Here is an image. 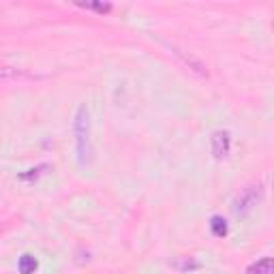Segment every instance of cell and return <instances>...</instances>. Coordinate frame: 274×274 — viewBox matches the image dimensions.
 Masks as SVG:
<instances>
[{"mask_svg":"<svg viewBox=\"0 0 274 274\" xmlns=\"http://www.w3.org/2000/svg\"><path fill=\"white\" fill-rule=\"evenodd\" d=\"M73 135H75V154L79 167L90 165L93 161V140H90V114L88 107L81 103L73 118Z\"/></svg>","mask_w":274,"mask_h":274,"instance_id":"1","label":"cell"},{"mask_svg":"<svg viewBox=\"0 0 274 274\" xmlns=\"http://www.w3.org/2000/svg\"><path fill=\"white\" fill-rule=\"evenodd\" d=\"M261 197H263L261 185H249V187H244V189L240 191V195L236 197V202H234V214H236V216L249 214L251 210L261 202Z\"/></svg>","mask_w":274,"mask_h":274,"instance_id":"2","label":"cell"},{"mask_svg":"<svg viewBox=\"0 0 274 274\" xmlns=\"http://www.w3.org/2000/svg\"><path fill=\"white\" fill-rule=\"evenodd\" d=\"M169 50L176 54V56L185 62V65L191 69V71H195L197 75H202V77H208V65L206 62L199 58V56H195L193 52H185V50H180V48H176V45H169Z\"/></svg>","mask_w":274,"mask_h":274,"instance_id":"3","label":"cell"},{"mask_svg":"<svg viewBox=\"0 0 274 274\" xmlns=\"http://www.w3.org/2000/svg\"><path fill=\"white\" fill-rule=\"evenodd\" d=\"M210 148H212V154L214 159H225L230 154V148H232V137L227 131H214L212 137H210Z\"/></svg>","mask_w":274,"mask_h":274,"instance_id":"4","label":"cell"},{"mask_svg":"<svg viewBox=\"0 0 274 274\" xmlns=\"http://www.w3.org/2000/svg\"><path fill=\"white\" fill-rule=\"evenodd\" d=\"M24 79H39V75H34V73L26 69L9 67L0 62V81H24Z\"/></svg>","mask_w":274,"mask_h":274,"instance_id":"5","label":"cell"},{"mask_svg":"<svg viewBox=\"0 0 274 274\" xmlns=\"http://www.w3.org/2000/svg\"><path fill=\"white\" fill-rule=\"evenodd\" d=\"M246 274H274V261H272V257H263L259 261H255L253 266H249Z\"/></svg>","mask_w":274,"mask_h":274,"instance_id":"6","label":"cell"},{"mask_svg":"<svg viewBox=\"0 0 274 274\" xmlns=\"http://www.w3.org/2000/svg\"><path fill=\"white\" fill-rule=\"evenodd\" d=\"M17 268H20V274H32L36 268H39V263H36V259L32 257V255H22Z\"/></svg>","mask_w":274,"mask_h":274,"instance_id":"7","label":"cell"},{"mask_svg":"<svg viewBox=\"0 0 274 274\" xmlns=\"http://www.w3.org/2000/svg\"><path fill=\"white\" fill-rule=\"evenodd\" d=\"M210 230H212V234L216 236V238H223V236H227V223L223 216H212L210 218Z\"/></svg>","mask_w":274,"mask_h":274,"instance_id":"8","label":"cell"},{"mask_svg":"<svg viewBox=\"0 0 274 274\" xmlns=\"http://www.w3.org/2000/svg\"><path fill=\"white\" fill-rule=\"evenodd\" d=\"M77 7L90 9V11H97V13H109L112 11V5L109 3H77Z\"/></svg>","mask_w":274,"mask_h":274,"instance_id":"9","label":"cell"},{"mask_svg":"<svg viewBox=\"0 0 274 274\" xmlns=\"http://www.w3.org/2000/svg\"><path fill=\"white\" fill-rule=\"evenodd\" d=\"M48 165H41V167H36V169H30V173H22L20 176V180H32V178H36L41 173V169H45Z\"/></svg>","mask_w":274,"mask_h":274,"instance_id":"10","label":"cell"}]
</instances>
